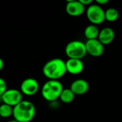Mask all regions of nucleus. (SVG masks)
<instances>
[{
  "label": "nucleus",
  "mask_w": 122,
  "mask_h": 122,
  "mask_svg": "<svg viewBox=\"0 0 122 122\" xmlns=\"http://www.w3.org/2000/svg\"><path fill=\"white\" fill-rule=\"evenodd\" d=\"M79 1L84 6H89L90 5H92L93 4V1L92 0H79Z\"/></svg>",
  "instance_id": "18"
},
{
  "label": "nucleus",
  "mask_w": 122,
  "mask_h": 122,
  "mask_svg": "<svg viewBox=\"0 0 122 122\" xmlns=\"http://www.w3.org/2000/svg\"><path fill=\"white\" fill-rule=\"evenodd\" d=\"M17 122V121H16V120H14V119H13V120H10V121H9V122Z\"/></svg>",
  "instance_id": "21"
},
{
  "label": "nucleus",
  "mask_w": 122,
  "mask_h": 122,
  "mask_svg": "<svg viewBox=\"0 0 122 122\" xmlns=\"http://www.w3.org/2000/svg\"><path fill=\"white\" fill-rule=\"evenodd\" d=\"M119 16V11L117 9L111 7L105 11V20L108 21H115L118 19Z\"/></svg>",
  "instance_id": "15"
},
{
  "label": "nucleus",
  "mask_w": 122,
  "mask_h": 122,
  "mask_svg": "<svg viewBox=\"0 0 122 122\" xmlns=\"http://www.w3.org/2000/svg\"><path fill=\"white\" fill-rule=\"evenodd\" d=\"M66 72L72 74L76 75L81 73L84 70V63L81 59H68L65 61Z\"/></svg>",
  "instance_id": "10"
},
{
  "label": "nucleus",
  "mask_w": 122,
  "mask_h": 122,
  "mask_svg": "<svg viewBox=\"0 0 122 122\" xmlns=\"http://www.w3.org/2000/svg\"><path fill=\"white\" fill-rule=\"evenodd\" d=\"M42 73L49 80H59L67 73L65 61L59 58L52 59L45 63Z\"/></svg>",
  "instance_id": "1"
},
{
  "label": "nucleus",
  "mask_w": 122,
  "mask_h": 122,
  "mask_svg": "<svg viewBox=\"0 0 122 122\" xmlns=\"http://www.w3.org/2000/svg\"><path fill=\"white\" fill-rule=\"evenodd\" d=\"M88 20L94 25H99L105 21V11L97 4H92L88 6L86 11Z\"/></svg>",
  "instance_id": "5"
},
{
  "label": "nucleus",
  "mask_w": 122,
  "mask_h": 122,
  "mask_svg": "<svg viewBox=\"0 0 122 122\" xmlns=\"http://www.w3.org/2000/svg\"><path fill=\"white\" fill-rule=\"evenodd\" d=\"M13 108L14 107L6 104H1L0 105V117L6 119L13 116Z\"/></svg>",
  "instance_id": "16"
},
{
  "label": "nucleus",
  "mask_w": 122,
  "mask_h": 122,
  "mask_svg": "<svg viewBox=\"0 0 122 122\" xmlns=\"http://www.w3.org/2000/svg\"><path fill=\"white\" fill-rule=\"evenodd\" d=\"M96 2H97V4H98L100 6H102V5H105V4H108L109 3V0H97Z\"/></svg>",
  "instance_id": "19"
},
{
  "label": "nucleus",
  "mask_w": 122,
  "mask_h": 122,
  "mask_svg": "<svg viewBox=\"0 0 122 122\" xmlns=\"http://www.w3.org/2000/svg\"><path fill=\"white\" fill-rule=\"evenodd\" d=\"M7 90V86L5 80L0 77V97H1Z\"/></svg>",
  "instance_id": "17"
},
{
  "label": "nucleus",
  "mask_w": 122,
  "mask_h": 122,
  "mask_svg": "<svg viewBox=\"0 0 122 122\" xmlns=\"http://www.w3.org/2000/svg\"><path fill=\"white\" fill-rule=\"evenodd\" d=\"M86 53L94 57L101 56L104 51V46L97 39L87 40L85 43Z\"/></svg>",
  "instance_id": "8"
},
{
  "label": "nucleus",
  "mask_w": 122,
  "mask_h": 122,
  "mask_svg": "<svg viewBox=\"0 0 122 122\" xmlns=\"http://www.w3.org/2000/svg\"><path fill=\"white\" fill-rule=\"evenodd\" d=\"M4 61L3 59L0 57V71H1L4 68Z\"/></svg>",
  "instance_id": "20"
},
{
  "label": "nucleus",
  "mask_w": 122,
  "mask_h": 122,
  "mask_svg": "<svg viewBox=\"0 0 122 122\" xmlns=\"http://www.w3.org/2000/svg\"><path fill=\"white\" fill-rule=\"evenodd\" d=\"M114 31L111 27H104L100 30L98 39L104 46H105L111 44L114 41Z\"/></svg>",
  "instance_id": "12"
},
{
  "label": "nucleus",
  "mask_w": 122,
  "mask_h": 122,
  "mask_svg": "<svg viewBox=\"0 0 122 122\" xmlns=\"http://www.w3.org/2000/svg\"><path fill=\"white\" fill-rule=\"evenodd\" d=\"M1 98L4 104L9 105L12 107L16 106L23 100L21 92L16 89H7Z\"/></svg>",
  "instance_id": "6"
},
{
  "label": "nucleus",
  "mask_w": 122,
  "mask_h": 122,
  "mask_svg": "<svg viewBox=\"0 0 122 122\" xmlns=\"http://www.w3.org/2000/svg\"><path fill=\"white\" fill-rule=\"evenodd\" d=\"M66 12L71 16H79L85 11V6L79 1L69 0L66 4Z\"/></svg>",
  "instance_id": "9"
},
{
  "label": "nucleus",
  "mask_w": 122,
  "mask_h": 122,
  "mask_svg": "<svg viewBox=\"0 0 122 122\" xmlns=\"http://www.w3.org/2000/svg\"><path fill=\"white\" fill-rule=\"evenodd\" d=\"M39 89L38 81L34 78H27L22 81L20 85V92L26 96L35 95Z\"/></svg>",
  "instance_id": "7"
},
{
  "label": "nucleus",
  "mask_w": 122,
  "mask_h": 122,
  "mask_svg": "<svg viewBox=\"0 0 122 122\" xmlns=\"http://www.w3.org/2000/svg\"><path fill=\"white\" fill-rule=\"evenodd\" d=\"M65 54L69 59H82L87 54L85 43L79 40L69 42L65 47Z\"/></svg>",
  "instance_id": "4"
},
{
  "label": "nucleus",
  "mask_w": 122,
  "mask_h": 122,
  "mask_svg": "<svg viewBox=\"0 0 122 122\" xmlns=\"http://www.w3.org/2000/svg\"><path fill=\"white\" fill-rule=\"evenodd\" d=\"M74 97L75 94L70 89H64L61 93L59 99L64 104H70L74 101Z\"/></svg>",
  "instance_id": "14"
},
{
  "label": "nucleus",
  "mask_w": 122,
  "mask_h": 122,
  "mask_svg": "<svg viewBox=\"0 0 122 122\" xmlns=\"http://www.w3.org/2000/svg\"><path fill=\"white\" fill-rule=\"evenodd\" d=\"M69 89L75 95H83L88 92L89 84L85 79H78L71 83Z\"/></svg>",
  "instance_id": "11"
},
{
  "label": "nucleus",
  "mask_w": 122,
  "mask_h": 122,
  "mask_svg": "<svg viewBox=\"0 0 122 122\" xmlns=\"http://www.w3.org/2000/svg\"><path fill=\"white\" fill-rule=\"evenodd\" d=\"M36 114L34 104L30 101L22 100L13 108L14 119L19 122H31Z\"/></svg>",
  "instance_id": "2"
},
{
  "label": "nucleus",
  "mask_w": 122,
  "mask_h": 122,
  "mask_svg": "<svg viewBox=\"0 0 122 122\" xmlns=\"http://www.w3.org/2000/svg\"><path fill=\"white\" fill-rule=\"evenodd\" d=\"M99 31H100L98 29L97 26L91 24L85 28L84 33V36L87 39V40H92V39H98Z\"/></svg>",
  "instance_id": "13"
},
{
  "label": "nucleus",
  "mask_w": 122,
  "mask_h": 122,
  "mask_svg": "<svg viewBox=\"0 0 122 122\" xmlns=\"http://www.w3.org/2000/svg\"><path fill=\"white\" fill-rule=\"evenodd\" d=\"M63 85L59 80H48L41 88V96L47 102H54L59 99Z\"/></svg>",
  "instance_id": "3"
}]
</instances>
